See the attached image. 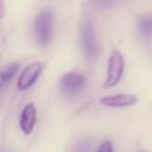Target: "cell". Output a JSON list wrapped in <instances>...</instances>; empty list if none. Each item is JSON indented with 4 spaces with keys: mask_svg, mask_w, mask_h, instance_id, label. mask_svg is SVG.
<instances>
[{
    "mask_svg": "<svg viewBox=\"0 0 152 152\" xmlns=\"http://www.w3.org/2000/svg\"><path fill=\"white\" fill-rule=\"evenodd\" d=\"M80 42L82 50L88 59H95L100 53V45L96 39L95 30L89 20H84L80 28Z\"/></svg>",
    "mask_w": 152,
    "mask_h": 152,
    "instance_id": "cell-1",
    "label": "cell"
},
{
    "mask_svg": "<svg viewBox=\"0 0 152 152\" xmlns=\"http://www.w3.org/2000/svg\"><path fill=\"white\" fill-rule=\"evenodd\" d=\"M124 69H125L124 57L121 52H119L118 50H114L110 53L107 62V75L103 82V88L108 89L116 86L124 75Z\"/></svg>",
    "mask_w": 152,
    "mask_h": 152,
    "instance_id": "cell-2",
    "label": "cell"
},
{
    "mask_svg": "<svg viewBox=\"0 0 152 152\" xmlns=\"http://www.w3.org/2000/svg\"><path fill=\"white\" fill-rule=\"evenodd\" d=\"M52 24H53V15L52 12L49 10L42 11L34 20V34L38 43L42 46H46L52 36Z\"/></svg>",
    "mask_w": 152,
    "mask_h": 152,
    "instance_id": "cell-3",
    "label": "cell"
},
{
    "mask_svg": "<svg viewBox=\"0 0 152 152\" xmlns=\"http://www.w3.org/2000/svg\"><path fill=\"white\" fill-rule=\"evenodd\" d=\"M42 71H43V66L39 62H32L27 64L18 76V81H17L18 89L23 91L32 87L34 82L38 80V77L40 76Z\"/></svg>",
    "mask_w": 152,
    "mask_h": 152,
    "instance_id": "cell-4",
    "label": "cell"
},
{
    "mask_svg": "<svg viewBox=\"0 0 152 152\" xmlns=\"http://www.w3.org/2000/svg\"><path fill=\"white\" fill-rule=\"evenodd\" d=\"M58 83L63 93L68 95H76L83 89L86 84V78L82 74L71 71L62 75Z\"/></svg>",
    "mask_w": 152,
    "mask_h": 152,
    "instance_id": "cell-5",
    "label": "cell"
},
{
    "mask_svg": "<svg viewBox=\"0 0 152 152\" xmlns=\"http://www.w3.org/2000/svg\"><path fill=\"white\" fill-rule=\"evenodd\" d=\"M100 102L106 107L121 108V107L133 106L137 102V96L133 94H115V95L102 97Z\"/></svg>",
    "mask_w": 152,
    "mask_h": 152,
    "instance_id": "cell-6",
    "label": "cell"
},
{
    "mask_svg": "<svg viewBox=\"0 0 152 152\" xmlns=\"http://www.w3.org/2000/svg\"><path fill=\"white\" fill-rule=\"evenodd\" d=\"M36 115H37V110L33 103H28L24 107V109L21 110V115H20V129L23 131L24 134L28 135L32 133L34 125H36Z\"/></svg>",
    "mask_w": 152,
    "mask_h": 152,
    "instance_id": "cell-7",
    "label": "cell"
},
{
    "mask_svg": "<svg viewBox=\"0 0 152 152\" xmlns=\"http://www.w3.org/2000/svg\"><path fill=\"white\" fill-rule=\"evenodd\" d=\"M138 30L141 36L152 38V15L141 17L138 21Z\"/></svg>",
    "mask_w": 152,
    "mask_h": 152,
    "instance_id": "cell-8",
    "label": "cell"
},
{
    "mask_svg": "<svg viewBox=\"0 0 152 152\" xmlns=\"http://www.w3.org/2000/svg\"><path fill=\"white\" fill-rule=\"evenodd\" d=\"M19 66H20V65H19L18 62L12 63V64L5 66V68L2 69V71H1V74H0V80H1V82H2V83H8V82L15 76L17 71L19 70Z\"/></svg>",
    "mask_w": 152,
    "mask_h": 152,
    "instance_id": "cell-9",
    "label": "cell"
},
{
    "mask_svg": "<svg viewBox=\"0 0 152 152\" xmlns=\"http://www.w3.org/2000/svg\"><path fill=\"white\" fill-rule=\"evenodd\" d=\"M91 4L97 8H108L116 4H119L122 0H90Z\"/></svg>",
    "mask_w": 152,
    "mask_h": 152,
    "instance_id": "cell-10",
    "label": "cell"
},
{
    "mask_svg": "<svg viewBox=\"0 0 152 152\" xmlns=\"http://www.w3.org/2000/svg\"><path fill=\"white\" fill-rule=\"evenodd\" d=\"M75 152H91V142L89 140L80 141L75 147Z\"/></svg>",
    "mask_w": 152,
    "mask_h": 152,
    "instance_id": "cell-11",
    "label": "cell"
},
{
    "mask_svg": "<svg viewBox=\"0 0 152 152\" xmlns=\"http://www.w3.org/2000/svg\"><path fill=\"white\" fill-rule=\"evenodd\" d=\"M97 152H114V148H113V145L110 141H103L99 148Z\"/></svg>",
    "mask_w": 152,
    "mask_h": 152,
    "instance_id": "cell-12",
    "label": "cell"
},
{
    "mask_svg": "<svg viewBox=\"0 0 152 152\" xmlns=\"http://www.w3.org/2000/svg\"><path fill=\"white\" fill-rule=\"evenodd\" d=\"M6 14V7H5V0H0V20L4 19Z\"/></svg>",
    "mask_w": 152,
    "mask_h": 152,
    "instance_id": "cell-13",
    "label": "cell"
},
{
    "mask_svg": "<svg viewBox=\"0 0 152 152\" xmlns=\"http://www.w3.org/2000/svg\"><path fill=\"white\" fill-rule=\"evenodd\" d=\"M140 152H142V151H140Z\"/></svg>",
    "mask_w": 152,
    "mask_h": 152,
    "instance_id": "cell-14",
    "label": "cell"
}]
</instances>
